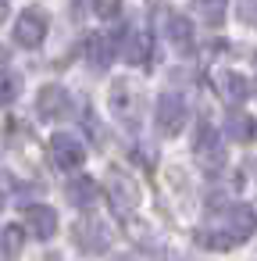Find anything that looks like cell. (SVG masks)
Returning a JSON list of instances; mask_svg holds the SVG:
<instances>
[{
	"mask_svg": "<svg viewBox=\"0 0 257 261\" xmlns=\"http://www.w3.org/2000/svg\"><path fill=\"white\" fill-rule=\"evenodd\" d=\"M47 29H50L47 11H43V8H25V11L18 15V22H15V43L33 50V47H40V43L47 40Z\"/></svg>",
	"mask_w": 257,
	"mask_h": 261,
	"instance_id": "cell-1",
	"label": "cell"
},
{
	"mask_svg": "<svg viewBox=\"0 0 257 261\" xmlns=\"http://www.w3.org/2000/svg\"><path fill=\"white\" fill-rule=\"evenodd\" d=\"M154 118H157V129H161L164 136H179L182 125H186V118H189V108H186L182 93H161Z\"/></svg>",
	"mask_w": 257,
	"mask_h": 261,
	"instance_id": "cell-2",
	"label": "cell"
},
{
	"mask_svg": "<svg viewBox=\"0 0 257 261\" xmlns=\"http://www.w3.org/2000/svg\"><path fill=\"white\" fill-rule=\"evenodd\" d=\"M50 158L61 172H75L82 161H86V147L75 133H54L50 136Z\"/></svg>",
	"mask_w": 257,
	"mask_h": 261,
	"instance_id": "cell-3",
	"label": "cell"
},
{
	"mask_svg": "<svg viewBox=\"0 0 257 261\" xmlns=\"http://www.w3.org/2000/svg\"><path fill=\"white\" fill-rule=\"evenodd\" d=\"M72 232H75V247H79L82 254H104V250L111 247V229H107L104 222H97V218L75 222Z\"/></svg>",
	"mask_w": 257,
	"mask_h": 261,
	"instance_id": "cell-4",
	"label": "cell"
},
{
	"mask_svg": "<svg viewBox=\"0 0 257 261\" xmlns=\"http://www.w3.org/2000/svg\"><path fill=\"white\" fill-rule=\"evenodd\" d=\"M111 36H115V43H118L122 58H125L129 65H147V61H150L154 43H150V36H147V33H139V29H122V33H111Z\"/></svg>",
	"mask_w": 257,
	"mask_h": 261,
	"instance_id": "cell-5",
	"label": "cell"
},
{
	"mask_svg": "<svg viewBox=\"0 0 257 261\" xmlns=\"http://www.w3.org/2000/svg\"><path fill=\"white\" fill-rule=\"evenodd\" d=\"M22 225H25L29 236H36V240H50V236L58 232V211L47 207V204H29L25 215H22Z\"/></svg>",
	"mask_w": 257,
	"mask_h": 261,
	"instance_id": "cell-6",
	"label": "cell"
},
{
	"mask_svg": "<svg viewBox=\"0 0 257 261\" xmlns=\"http://www.w3.org/2000/svg\"><path fill=\"white\" fill-rule=\"evenodd\" d=\"M115 54H118V43H115L111 33H93V36H90V43H86V61H90V68H97V72L111 68V65H115Z\"/></svg>",
	"mask_w": 257,
	"mask_h": 261,
	"instance_id": "cell-7",
	"label": "cell"
},
{
	"mask_svg": "<svg viewBox=\"0 0 257 261\" xmlns=\"http://www.w3.org/2000/svg\"><path fill=\"white\" fill-rule=\"evenodd\" d=\"M111 111L129 125L139 118V93H136L132 83H115L111 86Z\"/></svg>",
	"mask_w": 257,
	"mask_h": 261,
	"instance_id": "cell-8",
	"label": "cell"
},
{
	"mask_svg": "<svg viewBox=\"0 0 257 261\" xmlns=\"http://www.w3.org/2000/svg\"><path fill=\"white\" fill-rule=\"evenodd\" d=\"M107 197H111V207H115L118 215H132L136 204H139V190H136V182L125 179V175H111Z\"/></svg>",
	"mask_w": 257,
	"mask_h": 261,
	"instance_id": "cell-9",
	"label": "cell"
},
{
	"mask_svg": "<svg viewBox=\"0 0 257 261\" xmlns=\"http://www.w3.org/2000/svg\"><path fill=\"white\" fill-rule=\"evenodd\" d=\"M65 111H68V93L61 86H43L36 93V115L40 118L54 122V118H65Z\"/></svg>",
	"mask_w": 257,
	"mask_h": 261,
	"instance_id": "cell-10",
	"label": "cell"
},
{
	"mask_svg": "<svg viewBox=\"0 0 257 261\" xmlns=\"http://www.w3.org/2000/svg\"><path fill=\"white\" fill-rule=\"evenodd\" d=\"M193 150H196L200 165H211V168H218V165L225 161V154H221V147H218V133H214L211 125H200V133H196V143H193Z\"/></svg>",
	"mask_w": 257,
	"mask_h": 261,
	"instance_id": "cell-11",
	"label": "cell"
},
{
	"mask_svg": "<svg viewBox=\"0 0 257 261\" xmlns=\"http://www.w3.org/2000/svg\"><path fill=\"white\" fill-rule=\"evenodd\" d=\"M253 229H257V215L246 204H232V211H229V243H243Z\"/></svg>",
	"mask_w": 257,
	"mask_h": 261,
	"instance_id": "cell-12",
	"label": "cell"
},
{
	"mask_svg": "<svg viewBox=\"0 0 257 261\" xmlns=\"http://www.w3.org/2000/svg\"><path fill=\"white\" fill-rule=\"evenodd\" d=\"M65 197L72 207H93V197H97V182L90 175H75L65 182Z\"/></svg>",
	"mask_w": 257,
	"mask_h": 261,
	"instance_id": "cell-13",
	"label": "cell"
},
{
	"mask_svg": "<svg viewBox=\"0 0 257 261\" xmlns=\"http://www.w3.org/2000/svg\"><path fill=\"white\" fill-rule=\"evenodd\" d=\"M218 90H221L225 104H243L246 93H250V83H246L239 72H221V75H218Z\"/></svg>",
	"mask_w": 257,
	"mask_h": 261,
	"instance_id": "cell-14",
	"label": "cell"
},
{
	"mask_svg": "<svg viewBox=\"0 0 257 261\" xmlns=\"http://www.w3.org/2000/svg\"><path fill=\"white\" fill-rule=\"evenodd\" d=\"M225 8H229V0H193L196 18H204L207 25H221L225 22Z\"/></svg>",
	"mask_w": 257,
	"mask_h": 261,
	"instance_id": "cell-15",
	"label": "cell"
},
{
	"mask_svg": "<svg viewBox=\"0 0 257 261\" xmlns=\"http://www.w3.org/2000/svg\"><path fill=\"white\" fill-rule=\"evenodd\" d=\"M168 29H172V43H175V47H182V50H189V47H193V29H189V18L172 15V18H168Z\"/></svg>",
	"mask_w": 257,
	"mask_h": 261,
	"instance_id": "cell-16",
	"label": "cell"
},
{
	"mask_svg": "<svg viewBox=\"0 0 257 261\" xmlns=\"http://www.w3.org/2000/svg\"><path fill=\"white\" fill-rule=\"evenodd\" d=\"M22 243H25V236H22V229H4L0 232V257H18L22 254Z\"/></svg>",
	"mask_w": 257,
	"mask_h": 261,
	"instance_id": "cell-17",
	"label": "cell"
},
{
	"mask_svg": "<svg viewBox=\"0 0 257 261\" xmlns=\"http://www.w3.org/2000/svg\"><path fill=\"white\" fill-rule=\"evenodd\" d=\"M93 11L100 18H118L122 15V0H93Z\"/></svg>",
	"mask_w": 257,
	"mask_h": 261,
	"instance_id": "cell-18",
	"label": "cell"
},
{
	"mask_svg": "<svg viewBox=\"0 0 257 261\" xmlns=\"http://www.w3.org/2000/svg\"><path fill=\"white\" fill-rule=\"evenodd\" d=\"M18 75H11V79H4V86H0V100H15L18 93Z\"/></svg>",
	"mask_w": 257,
	"mask_h": 261,
	"instance_id": "cell-19",
	"label": "cell"
},
{
	"mask_svg": "<svg viewBox=\"0 0 257 261\" xmlns=\"http://www.w3.org/2000/svg\"><path fill=\"white\" fill-rule=\"evenodd\" d=\"M239 18L257 25V0H246V4H239Z\"/></svg>",
	"mask_w": 257,
	"mask_h": 261,
	"instance_id": "cell-20",
	"label": "cell"
},
{
	"mask_svg": "<svg viewBox=\"0 0 257 261\" xmlns=\"http://www.w3.org/2000/svg\"><path fill=\"white\" fill-rule=\"evenodd\" d=\"M8 193H11V175H4V172H0V207L8 204Z\"/></svg>",
	"mask_w": 257,
	"mask_h": 261,
	"instance_id": "cell-21",
	"label": "cell"
},
{
	"mask_svg": "<svg viewBox=\"0 0 257 261\" xmlns=\"http://www.w3.org/2000/svg\"><path fill=\"white\" fill-rule=\"evenodd\" d=\"M8 11H11V0H0V25L8 22Z\"/></svg>",
	"mask_w": 257,
	"mask_h": 261,
	"instance_id": "cell-22",
	"label": "cell"
}]
</instances>
